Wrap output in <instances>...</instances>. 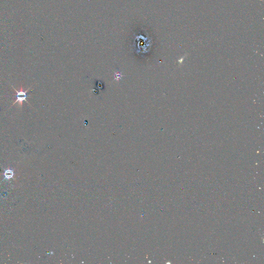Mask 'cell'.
I'll list each match as a JSON object with an SVG mask.
<instances>
[{"mask_svg": "<svg viewBox=\"0 0 264 264\" xmlns=\"http://www.w3.org/2000/svg\"><path fill=\"white\" fill-rule=\"evenodd\" d=\"M12 87L15 90V91H16V97L17 99L16 100V101L14 102V103L12 105V106L11 107L13 106L15 104H16L17 103H19V105L20 106V107L22 108V105H23V102L24 101H25L27 103H28V104H29L30 105H31V104H29V102H28V101H27V99L28 97V92L29 91L30 89H31V87L32 86L30 87L27 90H25V91H23V88H22V86L20 88V91H18L16 89V88L14 87L12 85Z\"/></svg>", "mask_w": 264, "mask_h": 264, "instance_id": "1", "label": "cell"}]
</instances>
